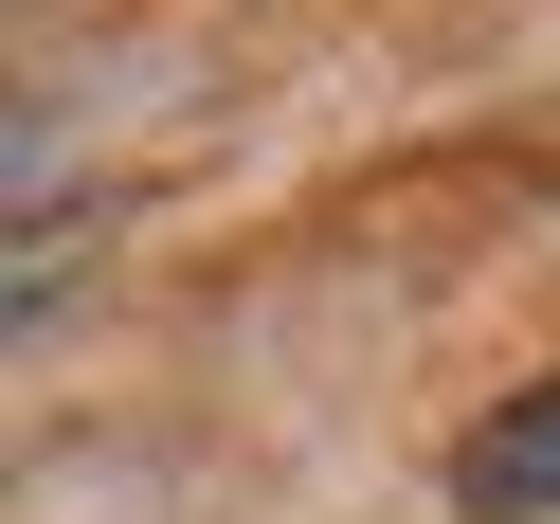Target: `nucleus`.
<instances>
[{
	"instance_id": "f257e3e1",
	"label": "nucleus",
	"mask_w": 560,
	"mask_h": 524,
	"mask_svg": "<svg viewBox=\"0 0 560 524\" xmlns=\"http://www.w3.org/2000/svg\"><path fill=\"white\" fill-rule=\"evenodd\" d=\"M452 488H470L488 524H524V506H560V380H524L506 416H470V452H452Z\"/></svg>"
}]
</instances>
